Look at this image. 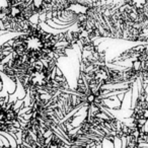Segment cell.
<instances>
[{
    "instance_id": "1",
    "label": "cell",
    "mask_w": 148,
    "mask_h": 148,
    "mask_svg": "<svg viewBox=\"0 0 148 148\" xmlns=\"http://www.w3.org/2000/svg\"><path fill=\"white\" fill-rule=\"evenodd\" d=\"M19 109L16 107V101H10L8 97H0V132L11 135L21 132L23 124Z\"/></svg>"
}]
</instances>
